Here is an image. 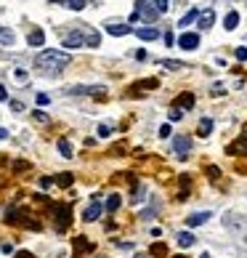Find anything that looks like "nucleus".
<instances>
[{"label":"nucleus","mask_w":247,"mask_h":258,"mask_svg":"<svg viewBox=\"0 0 247 258\" xmlns=\"http://www.w3.org/2000/svg\"><path fill=\"white\" fill-rule=\"evenodd\" d=\"M213 21H215V11H213V8H205V11L199 14L197 24L202 27V30H207V27H213Z\"/></svg>","instance_id":"12"},{"label":"nucleus","mask_w":247,"mask_h":258,"mask_svg":"<svg viewBox=\"0 0 247 258\" xmlns=\"http://www.w3.org/2000/svg\"><path fill=\"white\" fill-rule=\"evenodd\" d=\"M223 93H226V91H223V86H221V83H215V86H213V96H223Z\"/></svg>","instance_id":"33"},{"label":"nucleus","mask_w":247,"mask_h":258,"mask_svg":"<svg viewBox=\"0 0 247 258\" xmlns=\"http://www.w3.org/2000/svg\"><path fill=\"white\" fill-rule=\"evenodd\" d=\"M207 218H210V213H207V210L205 213H192V216L186 218V224H189V226H202Z\"/></svg>","instance_id":"13"},{"label":"nucleus","mask_w":247,"mask_h":258,"mask_svg":"<svg viewBox=\"0 0 247 258\" xmlns=\"http://www.w3.org/2000/svg\"><path fill=\"white\" fill-rule=\"evenodd\" d=\"M162 67H165V69H186L183 61H176V59H162Z\"/></svg>","instance_id":"22"},{"label":"nucleus","mask_w":247,"mask_h":258,"mask_svg":"<svg viewBox=\"0 0 247 258\" xmlns=\"http://www.w3.org/2000/svg\"><path fill=\"white\" fill-rule=\"evenodd\" d=\"M181 117H183V112L178 109V106H173V109H170V122H178Z\"/></svg>","instance_id":"29"},{"label":"nucleus","mask_w":247,"mask_h":258,"mask_svg":"<svg viewBox=\"0 0 247 258\" xmlns=\"http://www.w3.org/2000/svg\"><path fill=\"white\" fill-rule=\"evenodd\" d=\"M176 258H189V256H176Z\"/></svg>","instance_id":"43"},{"label":"nucleus","mask_w":247,"mask_h":258,"mask_svg":"<svg viewBox=\"0 0 247 258\" xmlns=\"http://www.w3.org/2000/svg\"><path fill=\"white\" fill-rule=\"evenodd\" d=\"M37 104H40V106L48 104V96H46V93H37Z\"/></svg>","instance_id":"37"},{"label":"nucleus","mask_w":247,"mask_h":258,"mask_svg":"<svg viewBox=\"0 0 247 258\" xmlns=\"http://www.w3.org/2000/svg\"><path fill=\"white\" fill-rule=\"evenodd\" d=\"M61 46L69 48V51H72V48H82V46H85V35H82L80 30H75V32H69V35L64 37V43H61Z\"/></svg>","instance_id":"6"},{"label":"nucleus","mask_w":247,"mask_h":258,"mask_svg":"<svg viewBox=\"0 0 247 258\" xmlns=\"http://www.w3.org/2000/svg\"><path fill=\"white\" fill-rule=\"evenodd\" d=\"M69 61H72L69 53H66V51H56V48H46V51H40L35 56V64L40 67V69H50V72H61Z\"/></svg>","instance_id":"1"},{"label":"nucleus","mask_w":247,"mask_h":258,"mask_svg":"<svg viewBox=\"0 0 247 258\" xmlns=\"http://www.w3.org/2000/svg\"><path fill=\"white\" fill-rule=\"evenodd\" d=\"M96 133H99L101 138H106V136L112 133V128H109V125H99V131H96Z\"/></svg>","instance_id":"31"},{"label":"nucleus","mask_w":247,"mask_h":258,"mask_svg":"<svg viewBox=\"0 0 247 258\" xmlns=\"http://www.w3.org/2000/svg\"><path fill=\"white\" fill-rule=\"evenodd\" d=\"M226 152H229V155H239V152H247V141L242 138V141H234V144H229V147H226Z\"/></svg>","instance_id":"19"},{"label":"nucleus","mask_w":247,"mask_h":258,"mask_svg":"<svg viewBox=\"0 0 247 258\" xmlns=\"http://www.w3.org/2000/svg\"><path fill=\"white\" fill-rule=\"evenodd\" d=\"M53 3H66V0H53Z\"/></svg>","instance_id":"42"},{"label":"nucleus","mask_w":247,"mask_h":258,"mask_svg":"<svg viewBox=\"0 0 247 258\" xmlns=\"http://www.w3.org/2000/svg\"><path fill=\"white\" fill-rule=\"evenodd\" d=\"M237 24H239V14L237 11H229L226 19H223V27H226V30H237Z\"/></svg>","instance_id":"17"},{"label":"nucleus","mask_w":247,"mask_h":258,"mask_svg":"<svg viewBox=\"0 0 247 258\" xmlns=\"http://www.w3.org/2000/svg\"><path fill=\"white\" fill-rule=\"evenodd\" d=\"M176 104L183 106V109H192V106H194V96H192V93H183V96L176 99Z\"/></svg>","instance_id":"21"},{"label":"nucleus","mask_w":247,"mask_h":258,"mask_svg":"<svg viewBox=\"0 0 247 258\" xmlns=\"http://www.w3.org/2000/svg\"><path fill=\"white\" fill-rule=\"evenodd\" d=\"M85 43H88L91 48H96V46H101V35H99V32H91V35L85 37Z\"/></svg>","instance_id":"26"},{"label":"nucleus","mask_w":247,"mask_h":258,"mask_svg":"<svg viewBox=\"0 0 247 258\" xmlns=\"http://www.w3.org/2000/svg\"><path fill=\"white\" fill-rule=\"evenodd\" d=\"M27 43H30L32 48H40L43 43H46V32H43L40 27H35V30L30 32V37H27Z\"/></svg>","instance_id":"10"},{"label":"nucleus","mask_w":247,"mask_h":258,"mask_svg":"<svg viewBox=\"0 0 247 258\" xmlns=\"http://www.w3.org/2000/svg\"><path fill=\"white\" fill-rule=\"evenodd\" d=\"M35 120H40V122H48V115H46V112H40V109H37V112H35Z\"/></svg>","instance_id":"35"},{"label":"nucleus","mask_w":247,"mask_h":258,"mask_svg":"<svg viewBox=\"0 0 247 258\" xmlns=\"http://www.w3.org/2000/svg\"><path fill=\"white\" fill-rule=\"evenodd\" d=\"M149 253H151V256H157V258H165L167 248H165L162 242H154V245H151V250H149Z\"/></svg>","instance_id":"24"},{"label":"nucleus","mask_w":247,"mask_h":258,"mask_svg":"<svg viewBox=\"0 0 247 258\" xmlns=\"http://www.w3.org/2000/svg\"><path fill=\"white\" fill-rule=\"evenodd\" d=\"M85 0H66V8H72V11H82L85 8Z\"/></svg>","instance_id":"27"},{"label":"nucleus","mask_w":247,"mask_h":258,"mask_svg":"<svg viewBox=\"0 0 247 258\" xmlns=\"http://www.w3.org/2000/svg\"><path fill=\"white\" fill-rule=\"evenodd\" d=\"M16 258H32L30 253H24V250H21V253H16Z\"/></svg>","instance_id":"40"},{"label":"nucleus","mask_w":247,"mask_h":258,"mask_svg":"<svg viewBox=\"0 0 247 258\" xmlns=\"http://www.w3.org/2000/svg\"><path fill=\"white\" fill-rule=\"evenodd\" d=\"M106 32L115 35V37H122V35H131V32H136V30L128 27V24H106Z\"/></svg>","instance_id":"11"},{"label":"nucleus","mask_w":247,"mask_h":258,"mask_svg":"<svg viewBox=\"0 0 247 258\" xmlns=\"http://www.w3.org/2000/svg\"><path fill=\"white\" fill-rule=\"evenodd\" d=\"M136 37L138 40H157V37H160V30H157V27H138L136 30Z\"/></svg>","instance_id":"8"},{"label":"nucleus","mask_w":247,"mask_h":258,"mask_svg":"<svg viewBox=\"0 0 247 258\" xmlns=\"http://www.w3.org/2000/svg\"><path fill=\"white\" fill-rule=\"evenodd\" d=\"M72 181H75V176H72V173H59V176H56V184H59V187H64V189H69Z\"/></svg>","instance_id":"20"},{"label":"nucleus","mask_w":247,"mask_h":258,"mask_svg":"<svg viewBox=\"0 0 247 258\" xmlns=\"http://www.w3.org/2000/svg\"><path fill=\"white\" fill-rule=\"evenodd\" d=\"M237 59H239V61L247 59V48H237Z\"/></svg>","instance_id":"36"},{"label":"nucleus","mask_w":247,"mask_h":258,"mask_svg":"<svg viewBox=\"0 0 247 258\" xmlns=\"http://www.w3.org/2000/svg\"><path fill=\"white\" fill-rule=\"evenodd\" d=\"M101 213H104V205L99 203V197H93V203L85 207L82 218H85V221H99V218H101Z\"/></svg>","instance_id":"7"},{"label":"nucleus","mask_w":247,"mask_h":258,"mask_svg":"<svg viewBox=\"0 0 247 258\" xmlns=\"http://www.w3.org/2000/svg\"><path fill=\"white\" fill-rule=\"evenodd\" d=\"M59 152H61V157H72V144L66 138H59Z\"/></svg>","instance_id":"23"},{"label":"nucleus","mask_w":247,"mask_h":258,"mask_svg":"<svg viewBox=\"0 0 247 258\" xmlns=\"http://www.w3.org/2000/svg\"><path fill=\"white\" fill-rule=\"evenodd\" d=\"M178 46H181L183 51H194V48H199V35L197 32H181Z\"/></svg>","instance_id":"5"},{"label":"nucleus","mask_w":247,"mask_h":258,"mask_svg":"<svg viewBox=\"0 0 247 258\" xmlns=\"http://www.w3.org/2000/svg\"><path fill=\"white\" fill-rule=\"evenodd\" d=\"M207 173H210V178H213V181H215V178L221 176V171H218L215 165H210V168H207Z\"/></svg>","instance_id":"34"},{"label":"nucleus","mask_w":247,"mask_h":258,"mask_svg":"<svg viewBox=\"0 0 247 258\" xmlns=\"http://www.w3.org/2000/svg\"><path fill=\"white\" fill-rule=\"evenodd\" d=\"M197 133H199L202 138H205V136H210V133H213V120H210V117H202V120H199Z\"/></svg>","instance_id":"14"},{"label":"nucleus","mask_w":247,"mask_h":258,"mask_svg":"<svg viewBox=\"0 0 247 258\" xmlns=\"http://www.w3.org/2000/svg\"><path fill=\"white\" fill-rule=\"evenodd\" d=\"M117 207H120V194H112V197L106 200V210H109V213H115Z\"/></svg>","instance_id":"25"},{"label":"nucleus","mask_w":247,"mask_h":258,"mask_svg":"<svg viewBox=\"0 0 247 258\" xmlns=\"http://www.w3.org/2000/svg\"><path fill=\"white\" fill-rule=\"evenodd\" d=\"M170 125H167V122H165V125H160V138H170Z\"/></svg>","instance_id":"30"},{"label":"nucleus","mask_w":247,"mask_h":258,"mask_svg":"<svg viewBox=\"0 0 247 258\" xmlns=\"http://www.w3.org/2000/svg\"><path fill=\"white\" fill-rule=\"evenodd\" d=\"M11 109H14V112H21V109H24V104H21V102H11Z\"/></svg>","instance_id":"38"},{"label":"nucleus","mask_w":247,"mask_h":258,"mask_svg":"<svg viewBox=\"0 0 247 258\" xmlns=\"http://www.w3.org/2000/svg\"><path fill=\"white\" fill-rule=\"evenodd\" d=\"M8 99V91H5V86H0V102H5Z\"/></svg>","instance_id":"39"},{"label":"nucleus","mask_w":247,"mask_h":258,"mask_svg":"<svg viewBox=\"0 0 247 258\" xmlns=\"http://www.w3.org/2000/svg\"><path fill=\"white\" fill-rule=\"evenodd\" d=\"M173 152L181 157V160H186L189 152H192V138L189 136H176L173 138Z\"/></svg>","instance_id":"4"},{"label":"nucleus","mask_w":247,"mask_h":258,"mask_svg":"<svg viewBox=\"0 0 247 258\" xmlns=\"http://www.w3.org/2000/svg\"><path fill=\"white\" fill-rule=\"evenodd\" d=\"M14 40H16L14 30H8V27H0V43H3V46H14Z\"/></svg>","instance_id":"16"},{"label":"nucleus","mask_w":247,"mask_h":258,"mask_svg":"<svg viewBox=\"0 0 247 258\" xmlns=\"http://www.w3.org/2000/svg\"><path fill=\"white\" fill-rule=\"evenodd\" d=\"M0 138H8V131H5V128H0Z\"/></svg>","instance_id":"41"},{"label":"nucleus","mask_w":247,"mask_h":258,"mask_svg":"<svg viewBox=\"0 0 247 258\" xmlns=\"http://www.w3.org/2000/svg\"><path fill=\"white\" fill-rule=\"evenodd\" d=\"M53 210H56V218H59V221H56V229L64 232V229L69 226V221H72V207L61 203V205H53Z\"/></svg>","instance_id":"3"},{"label":"nucleus","mask_w":247,"mask_h":258,"mask_svg":"<svg viewBox=\"0 0 247 258\" xmlns=\"http://www.w3.org/2000/svg\"><path fill=\"white\" fill-rule=\"evenodd\" d=\"M157 3V14H167V8H170V0H154Z\"/></svg>","instance_id":"28"},{"label":"nucleus","mask_w":247,"mask_h":258,"mask_svg":"<svg viewBox=\"0 0 247 258\" xmlns=\"http://www.w3.org/2000/svg\"><path fill=\"white\" fill-rule=\"evenodd\" d=\"M93 250V242L88 237H77L75 240V256L80 258V256H85V253H91Z\"/></svg>","instance_id":"9"},{"label":"nucleus","mask_w":247,"mask_h":258,"mask_svg":"<svg viewBox=\"0 0 247 258\" xmlns=\"http://www.w3.org/2000/svg\"><path fill=\"white\" fill-rule=\"evenodd\" d=\"M194 242H197V237H194L192 232H181V234H178V245H181V248H192Z\"/></svg>","instance_id":"18"},{"label":"nucleus","mask_w":247,"mask_h":258,"mask_svg":"<svg viewBox=\"0 0 247 258\" xmlns=\"http://www.w3.org/2000/svg\"><path fill=\"white\" fill-rule=\"evenodd\" d=\"M53 181H56V178H50V176H43V178H40V187H43V189H48Z\"/></svg>","instance_id":"32"},{"label":"nucleus","mask_w":247,"mask_h":258,"mask_svg":"<svg viewBox=\"0 0 247 258\" xmlns=\"http://www.w3.org/2000/svg\"><path fill=\"white\" fill-rule=\"evenodd\" d=\"M194 19H199V11H197V8H189V11H186V16H181V21H178V27H181V30H183V27H189Z\"/></svg>","instance_id":"15"},{"label":"nucleus","mask_w":247,"mask_h":258,"mask_svg":"<svg viewBox=\"0 0 247 258\" xmlns=\"http://www.w3.org/2000/svg\"><path fill=\"white\" fill-rule=\"evenodd\" d=\"M133 14L138 16V19H144V21H154L157 16V3L154 0H136V11Z\"/></svg>","instance_id":"2"}]
</instances>
